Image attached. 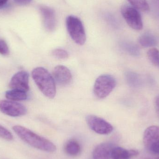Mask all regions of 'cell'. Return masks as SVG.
Instances as JSON below:
<instances>
[{
  "mask_svg": "<svg viewBox=\"0 0 159 159\" xmlns=\"http://www.w3.org/2000/svg\"><path fill=\"white\" fill-rule=\"evenodd\" d=\"M125 78L128 84L133 88H137L141 86L142 80L136 73L128 71L125 73Z\"/></svg>",
  "mask_w": 159,
  "mask_h": 159,
  "instance_id": "obj_17",
  "label": "cell"
},
{
  "mask_svg": "<svg viewBox=\"0 0 159 159\" xmlns=\"http://www.w3.org/2000/svg\"><path fill=\"white\" fill-rule=\"evenodd\" d=\"M32 76L42 93L50 99L56 96V86L53 76L43 67H37L33 70Z\"/></svg>",
  "mask_w": 159,
  "mask_h": 159,
  "instance_id": "obj_2",
  "label": "cell"
},
{
  "mask_svg": "<svg viewBox=\"0 0 159 159\" xmlns=\"http://www.w3.org/2000/svg\"><path fill=\"white\" fill-rule=\"evenodd\" d=\"M158 66H159V65H158Z\"/></svg>",
  "mask_w": 159,
  "mask_h": 159,
  "instance_id": "obj_28",
  "label": "cell"
},
{
  "mask_svg": "<svg viewBox=\"0 0 159 159\" xmlns=\"http://www.w3.org/2000/svg\"><path fill=\"white\" fill-rule=\"evenodd\" d=\"M114 147L109 143H103L96 147L93 152V159H110Z\"/></svg>",
  "mask_w": 159,
  "mask_h": 159,
  "instance_id": "obj_12",
  "label": "cell"
},
{
  "mask_svg": "<svg viewBox=\"0 0 159 159\" xmlns=\"http://www.w3.org/2000/svg\"><path fill=\"white\" fill-rule=\"evenodd\" d=\"M32 0H14V2L19 5L24 6L29 4Z\"/></svg>",
  "mask_w": 159,
  "mask_h": 159,
  "instance_id": "obj_24",
  "label": "cell"
},
{
  "mask_svg": "<svg viewBox=\"0 0 159 159\" xmlns=\"http://www.w3.org/2000/svg\"><path fill=\"white\" fill-rule=\"evenodd\" d=\"M8 1V0H0V7H2L3 6L6 4V3Z\"/></svg>",
  "mask_w": 159,
  "mask_h": 159,
  "instance_id": "obj_26",
  "label": "cell"
},
{
  "mask_svg": "<svg viewBox=\"0 0 159 159\" xmlns=\"http://www.w3.org/2000/svg\"><path fill=\"white\" fill-rule=\"evenodd\" d=\"M5 96L10 101H22L27 100L28 95L27 92L17 89H12L6 92Z\"/></svg>",
  "mask_w": 159,
  "mask_h": 159,
  "instance_id": "obj_16",
  "label": "cell"
},
{
  "mask_svg": "<svg viewBox=\"0 0 159 159\" xmlns=\"http://www.w3.org/2000/svg\"><path fill=\"white\" fill-rule=\"evenodd\" d=\"M53 77L55 82L61 86H68L72 80V75L70 71L63 65H58L54 68Z\"/></svg>",
  "mask_w": 159,
  "mask_h": 159,
  "instance_id": "obj_10",
  "label": "cell"
},
{
  "mask_svg": "<svg viewBox=\"0 0 159 159\" xmlns=\"http://www.w3.org/2000/svg\"><path fill=\"white\" fill-rule=\"evenodd\" d=\"M9 53V48L6 42L4 40L0 39V54L3 56H7Z\"/></svg>",
  "mask_w": 159,
  "mask_h": 159,
  "instance_id": "obj_23",
  "label": "cell"
},
{
  "mask_svg": "<svg viewBox=\"0 0 159 159\" xmlns=\"http://www.w3.org/2000/svg\"><path fill=\"white\" fill-rule=\"evenodd\" d=\"M159 159V157L156 158H154V159H153V158H145V159Z\"/></svg>",
  "mask_w": 159,
  "mask_h": 159,
  "instance_id": "obj_27",
  "label": "cell"
},
{
  "mask_svg": "<svg viewBox=\"0 0 159 159\" xmlns=\"http://www.w3.org/2000/svg\"><path fill=\"white\" fill-rule=\"evenodd\" d=\"M116 85L115 77L110 75H102L98 77L94 82L93 91L94 95L99 99L107 97Z\"/></svg>",
  "mask_w": 159,
  "mask_h": 159,
  "instance_id": "obj_4",
  "label": "cell"
},
{
  "mask_svg": "<svg viewBox=\"0 0 159 159\" xmlns=\"http://www.w3.org/2000/svg\"><path fill=\"white\" fill-rule=\"evenodd\" d=\"M52 56L59 59L65 60L69 57L68 52L61 48H56L54 49L51 53Z\"/></svg>",
  "mask_w": 159,
  "mask_h": 159,
  "instance_id": "obj_21",
  "label": "cell"
},
{
  "mask_svg": "<svg viewBox=\"0 0 159 159\" xmlns=\"http://www.w3.org/2000/svg\"><path fill=\"white\" fill-rule=\"evenodd\" d=\"M139 43L142 46L145 48L156 46L158 44V38L151 33H145L142 34L139 39Z\"/></svg>",
  "mask_w": 159,
  "mask_h": 159,
  "instance_id": "obj_15",
  "label": "cell"
},
{
  "mask_svg": "<svg viewBox=\"0 0 159 159\" xmlns=\"http://www.w3.org/2000/svg\"><path fill=\"white\" fill-rule=\"evenodd\" d=\"M139 155L135 150H127L121 147H114L111 153L112 159H130Z\"/></svg>",
  "mask_w": 159,
  "mask_h": 159,
  "instance_id": "obj_13",
  "label": "cell"
},
{
  "mask_svg": "<svg viewBox=\"0 0 159 159\" xmlns=\"http://www.w3.org/2000/svg\"><path fill=\"white\" fill-rule=\"evenodd\" d=\"M9 87L12 89L27 92L30 89L29 73L25 71H21L14 75L9 82Z\"/></svg>",
  "mask_w": 159,
  "mask_h": 159,
  "instance_id": "obj_9",
  "label": "cell"
},
{
  "mask_svg": "<svg viewBox=\"0 0 159 159\" xmlns=\"http://www.w3.org/2000/svg\"><path fill=\"white\" fill-rule=\"evenodd\" d=\"M0 111L11 117H19L27 113V108L22 104L15 101H0Z\"/></svg>",
  "mask_w": 159,
  "mask_h": 159,
  "instance_id": "obj_7",
  "label": "cell"
},
{
  "mask_svg": "<svg viewBox=\"0 0 159 159\" xmlns=\"http://www.w3.org/2000/svg\"><path fill=\"white\" fill-rule=\"evenodd\" d=\"M86 121L91 129L98 134L107 135L113 132L114 128L109 122L94 115L86 117Z\"/></svg>",
  "mask_w": 159,
  "mask_h": 159,
  "instance_id": "obj_6",
  "label": "cell"
},
{
  "mask_svg": "<svg viewBox=\"0 0 159 159\" xmlns=\"http://www.w3.org/2000/svg\"><path fill=\"white\" fill-rule=\"evenodd\" d=\"M149 60L156 66H158L159 63V50L155 48L149 49L147 53Z\"/></svg>",
  "mask_w": 159,
  "mask_h": 159,
  "instance_id": "obj_20",
  "label": "cell"
},
{
  "mask_svg": "<svg viewBox=\"0 0 159 159\" xmlns=\"http://www.w3.org/2000/svg\"><path fill=\"white\" fill-rule=\"evenodd\" d=\"M133 7L136 9L147 12L149 10V6L146 0H128Z\"/></svg>",
  "mask_w": 159,
  "mask_h": 159,
  "instance_id": "obj_19",
  "label": "cell"
},
{
  "mask_svg": "<svg viewBox=\"0 0 159 159\" xmlns=\"http://www.w3.org/2000/svg\"><path fill=\"white\" fill-rule=\"evenodd\" d=\"M121 12L127 24L132 29L136 30H141L143 29L142 17L136 8L125 5L121 7Z\"/></svg>",
  "mask_w": 159,
  "mask_h": 159,
  "instance_id": "obj_5",
  "label": "cell"
},
{
  "mask_svg": "<svg viewBox=\"0 0 159 159\" xmlns=\"http://www.w3.org/2000/svg\"><path fill=\"white\" fill-rule=\"evenodd\" d=\"M64 151L68 156L77 157L81 152V147L79 143L75 139H70L67 141L64 145Z\"/></svg>",
  "mask_w": 159,
  "mask_h": 159,
  "instance_id": "obj_14",
  "label": "cell"
},
{
  "mask_svg": "<svg viewBox=\"0 0 159 159\" xmlns=\"http://www.w3.org/2000/svg\"><path fill=\"white\" fill-rule=\"evenodd\" d=\"M150 150L155 153L159 154V141L153 146Z\"/></svg>",
  "mask_w": 159,
  "mask_h": 159,
  "instance_id": "obj_25",
  "label": "cell"
},
{
  "mask_svg": "<svg viewBox=\"0 0 159 159\" xmlns=\"http://www.w3.org/2000/svg\"><path fill=\"white\" fill-rule=\"evenodd\" d=\"M68 32L73 40L79 45H83L86 41V33L82 21L79 18L69 16L66 19Z\"/></svg>",
  "mask_w": 159,
  "mask_h": 159,
  "instance_id": "obj_3",
  "label": "cell"
},
{
  "mask_svg": "<svg viewBox=\"0 0 159 159\" xmlns=\"http://www.w3.org/2000/svg\"><path fill=\"white\" fill-rule=\"evenodd\" d=\"M159 141V127L152 126L148 128L144 133L143 143L146 148H151Z\"/></svg>",
  "mask_w": 159,
  "mask_h": 159,
  "instance_id": "obj_11",
  "label": "cell"
},
{
  "mask_svg": "<svg viewBox=\"0 0 159 159\" xmlns=\"http://www.w3.org/2000/svg\"><path fill=\"white\" fill-rule=\"evenodd\" d=\"M43 24L48 31L53 32L57 28V20L55 11L51 7L42 5L39 7Z\"/></svg>",
  "mask_w": 159,
  "mask_h": 159,
  "instance_id": "obj_8",
  "label": "cell"
},
{
  "mask_svg": "<svg viewBox=\"0 0 159 159\" xmlns=\"http://www.w3.org/2000/svg\"><path fill=\"white\" fill-rule=\"evenodd\" d=\"M13 129L23 142L34 148L49 153L57 150V147L53 143L27 128L16 125L13 127Z\"/></svg>",
  "mask_w": 159,
  "mask_h": 159,
  "instance_id": "obj_1",
  "label": "cell"
},
{
  "mask_svg": "<svg viewBox=\"0 0 159 159\" xmlns=\"http://www.w3.org/2000/svg\"><path fill=\"white\" fill-rule=\"evenodd\" d=\"M0 137L6 140L11 141L14 140V136L7 129L0 125Z\"/></svg>",
  "mask_w": 159,
  "mask_h": 159,
  "instance_id": "obj_22",
  "label": "cell"
},
{
  "mask_svg": "<svg viewBox=\"0 0 159 159\" xmlns=\"http://www.w3.org/2000/svg\"><path fill=\"white\" fill-rule=\"evenodd\" d=\"M121 47L124 51L134 57H138L140 55V48L136 45L129 42H124Z\"/></svg>",
  "mask_w": 159,
  "mask_h": 159,
  "instance_id": "obj_18",
  "label": "cell"
}]
</instances>
